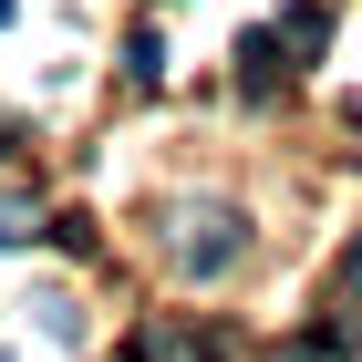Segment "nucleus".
Instances as JSON below:
<instances>
[{
    "label": "nucleus",
    "instance_id": "nucleus-1",
    "mask_svg": "<svg viewBox=\"0 0 362 362\" xmlns=\"http://www.w3.org/2000/svg\"><path fill=\"white\" fill-rule=\"evenodd\" d=\"M238 249H249V228L228 218V207H197V218H187V249H176V259H187L197 279H218V269H228Z\"/></svg>",
    "mask_w": 362,
    "mask_h": 362
},
{
    "label": "nucleus",
    "instance_id": "nucleus-2",
    "mask_svg": "<svg viewBox=\"0 0 362 362\" xmlns=\"http://www.w3.org/2000/svg\"><path fill=\"white\" fill-rule=\"evenodd\" d=\"M135 362H218V341L176 332V321H156V332H135Z\"/></svg>",
    "mask_w": 362,
    "mask_h": 362
},
{
    "label": "nucleus",
    "instance_id": "nucleus-3",
    "mask_svg": "<svg viewBox=\"0 0 362 362\" xmlns=\"http://www.w3.org/2000/svg\"><path fill=\"white\" fill-rule=\"evenodd\" d=\"M124 73H135V83H156V73H166V42H156V31H135V42H124Z\"/></svg>",
    "mask_w": 362,
    "mask_h": 362
},
{
    "label": "nucleus",
    "instance_id": "nucleus-4",
    "mask_svg": "<svg viewBox=\"0 0 362 362\" xmlns=\"http://www.w3.org/2000/svg\"><path fill=\"white\" fill-rule=\"evenodd\" d=\"M341 352H352V341H341V332H310V341H290V352H279V362H341Z\"/></svg>",
    "mask_w": 362,
    "mask_h": 362
},
{
    "label": "nucleus",
    "instance_id": "nucleus-5",
    "mask_svg": "<svg viewBox=\"0 0 362 362\" xmlns=\"http://www.w3.org/2000/svg\"><path fill=\"white\" fill-rule=\"evenodd\" d=\"M21 238H42V218H31V207H11V197H0V249H21Z\"/></svg>",
    "mask_w": 362,
    "mask_h": 362
},
{
    "label": "nucleus",
    "instance_id": "nucleus-6",
    "mask_svg": "<svg viewBox=\"0 0 362 362\" xmlns=\"http://www.w3.org/2000/svg\"><path fill=\"white\" fill-rule=\"evenodd\" d=\"M341 300H362V238H352V259H341Z\"/></svg>",
    "mask_w": 362,
    "mask_h": 362
},
{
    "label": "nucleus",
    "instance_id": "nucleus-7",
    "mask_svg": "<svg viewBox=\"0 0 362 362\" xmlns=\"http://www.w3.org/2000/svg\"><path fill=\"white\" fill-rule=\"evenodd\" d=\"M0 21H11V0H0Z\"/></svg>",
    "mask_w": 362,
    "mask_h": 362
}]
</instances>
